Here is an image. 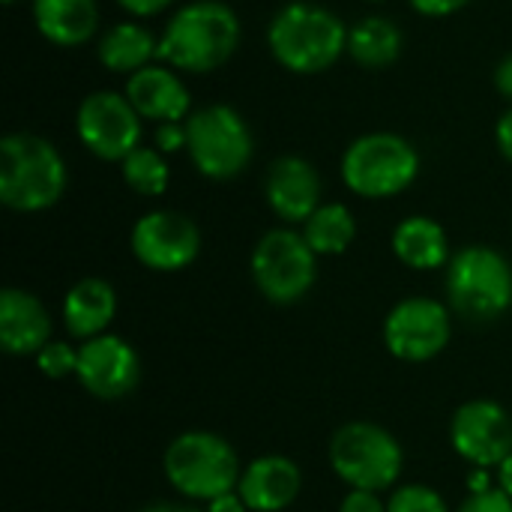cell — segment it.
Masks as SVG:
<instances>
[{
  "label": "cell",
  "instance_id": "17",
  "mask_svg": "<svg viewBox=\"0 0 512 512\" xmlns=\"http://www.w3.org/2000/svg\"><path fill=\"white\" fill-rule=\"evenodd\" d=\"M51 330V312L36 294L24 288L0 291V348L6 354L36 357L51 342Z\"/></svg>",
  "mask_w": 512,
  "mask_h": 512
},
{
  "label": "cell",
  "instance_id": "34",
  "mask_svg": "<svg viewBox=\"0 0 512 512\" xmlns=\"http://www.w3.org/2000/svg\"><path fill=\"white\" fill-rule=\"evenodd\" d=\"M495 90L512 102V54H507L498 66H495Z\"/></svg>",
  "mask_w": 512,
  "mask_h": 512
},
{
  "label": "cell",
  "instance_id": "3",
  "mask_svg": "<svg viewBox=\"0 0 512 512\" xmlns=\"http://www.w3.org/2000/svg\"><path fill=\"white\" fill-rule=\"evenodd\" d=\"M69 183L60 150L36 132H9L0 141V204L15 213L51 210Z\"/></svg>",
  "mask_w": 512,
  "mask_h": 512
},
{
  "label": "cell",
  "instance_id": "18",
  "mask_svg": "<svg viewBox=\"0 0 512 512\" xmlns=\"http://www.w3.org/2000/svg\"><path fill=\"white\" fill-rule=\"evenodd\" d=\"M303 489L300 465L288 456L270 453L258 456L243 468L240 477V498L246 501L249 512H282L288 510Z\"/></svg>",
  "mask_w": 512,
  "mask_h": 512
},
{
  "label": "cell",
  "instance_id": "15",
  "mask_svg": "<svg viewBox=\"0 0 512 512\" xmlns=\"http://www.w3.org/2000/svg\"><path fill=\"white\" fill-rule=\"evenodd\" d=\"M264 201L285 225H303L321 207V174L303 156H279L264 177Z\"/></svg>",
  "mask_w": 512,
  "mask_h": 512
},
{
  "label": "cell",
  "instance_id": "11",
  "mask_svg": "<svg viewBox=\"0 0 512 512\" xmlns=\"http://www.w3.org/2000/svg\"><path fill=\"white\" fill-rule=\"evenodd\" d=\"M384 348L402 363H429L453 339V309L432 297H405L384 318Z\"/></svg>",
  "mask_w": 512,
  "mask_h": 512
},
{
  "label": "cell",
  "instance_id": "38",
  "mask_svg": "<svg viewBox=\"0 0 512 512\" xmlns=\"http://www.w3.org/2000/svg\"><path fill=\"white\" fill-rule=\"evenodd\" d=\"M498 489H504L512 498V453L498 465Z\"/></svg>",
  "mask_w": 512,
  "mask_h": 512
},
{
  "label": "cell",
  "instance_id": "9",
  "mask_svg": "<svg viewBox=\"0 0 512 512\" xmlns=\"http://www.w3.org/2000/svg\"><path fill=\"white\" fill-rule=\"evenodd\" d=\"M252 282L258 294L273 306L300 303L318 282V255L306 243V237L294 228L267 231L249 258Z\"/></svg>",
  "mask_w": 512,
  "mask_h": 512
},
{
  "label": "cell",
  "instance_id": "31",
  "mask_svg": "<svg viewBox=\"0 0 512 512\" xmlns=\"http://www.w3.org/2000/svg\"><path fill=\"white\" fill-rule=\"evenodd\" d=\"M414 12L426 15V18H447L459 9H465L471 0H408Z\"/></svg>",
  "mask_w": 512,
  "mask_h": 512
},
{
  "label": "cell",
  "instance_id": "16",
  "mask_svg": "<svg viewBox=\"0 0 512 512\" xmlns=\"http://www.w3.org/2000/svg\"><path fill=\"white\" fill-rule=\"evenodd\" d=\"M123 93L132 102V108L141 114V120H153L156 126L159 123H183L195 111L183 78L168 63H150L144 69L132 72L126 78Z\"/></svg>",
  "mask_w": 512,
  "mask_h": 512
},
{
  "label": "cell",
  "instance_id": "33",
  "mask_svg": "<svg viewBox=\"0 0 512 512\" xmlns=\"http://www.w3.org/2000/svg\"><path fill=\"white\" fill-rule=\"evenodd\" d=\"M495 144H498V153L512 165V108H507L501 120L495 123Z\"/></svg>",
  "mask_w": 512,
  "mask_h": 512
},
{
  "label": "cell",
  "instance_id": "12",
  "mask_svg": "<svg viewBox=\"0 0 512 512\" xmlns=\"http://www.w3.org/2000/svg\"><path fill=\"white\" fill-rule=\"evenodd\" d=\"M129 249L141 267L177 273L201 255V231L180 210H150L132 225Z\"/></svg>",
  "mask_w": 512,
  "mask_h": 512
},
{
  "label": "cell",
  "instance_id": "32",
  "mask_svg": "<svg viewBox=\"0 0 512 512\" xmlns=\"http://www.w3.org/2000/svg\"><path fill=\"white\" fill-rule=\"evenodd\" d=\"M171 3H177V0H117V6L126 9L132 18H153L159 12H165Z\"/></svg>",
  "mask_w": 512,
  "mask_h": 512
},
{
  "label": "cell",
  "instance_id": "29",
  "mask_svg": "<svg viewBox=\"0 0 512 512\" xmlns=\"http://www.w3.org/2000/svg\"><path fill=\"white\" fill-rule=\"evenodd\" d=\"M339 512H387V501L381 498V492L351 489V492L342 498Z\"/></svg>",
  "mask_w": 512,
  "mask_h": 512
},
{
  "label": "cell",
  "instance_id": "30",
  "mask_svg": "<svg viewBox=\"0 0 512 512\" xmlns=\"http://www.w3.org/2000/svg\"><path fill=\"white\" fill-rule=\"evenodd\" d=\"M156 147L162 153L186 150V120L183 123H159L156 126Z\"/></svg>",
  "mask_w": 512,
  "mask_h": 512
},
{
  "label": "cell",
  "instance_id": "24",
  "mask_svg": "<svg viewBox=\"0 0 512 512\" xmlns=\"http://www.w3.org/2000/svg\"><path fill=\"white\" fill-rule=\"evenodd\" d=\"M306 243L312 246V252L318 258H330V255H342L351 249V243L357 240V219L345 204H321L306 222L303 231Z\"/></svg>",
  "mask_w": 512,
  "mask_h": 512
},
{
  "label": "cell",
  "instance_id": "27",
  "mask_svg": "<svg viewBox=\"0 0 512 512\" xmlns=\"http://www.w3.org/2000/svg\"><path fill=\"white\" fill-rule=\"evenodd\" d=\"M36 366L45 378L60 381L78 372V348L60 339H51L39 354H36Z\"/></svg>",
  "mask_w": 512,
  "mask_h": 512
},
{
  "label": "cell",
  "instance_id": "40",
  "mask_svg": "<svg viewBox=\"0 0 512 512\" xmlns=\"http://www.w3.org/2000/svg\"><path fill=\"white\" fill-rule=\"evenodd\" d=\"M3 3H15V0H3Z\"/></svg>",
  "mask_w": 512,
  "mask_h": 512
},
{
  "label": "cell",
  "instance_id": "6",
  "mask_svg": "<svg viewBox=\"0 0 512 512\" xmlns=\"http://www.w3.org/2000/svg\"><path fill=\"white\" fill-rule=\"evenodd\" d=\"M342 183L366 201L396 198L414 186L420 174L417 147L396 132H366L342 153Z\"/></svg>",
  "mask_w": 512,
  "mask_h": 512
},
{
  "label": "cell",
  "instance_id": "39",
  "mask_svg": "<svg viewBox=\"0 0 512 512\" xmlns=\"http://www.w3.org/2000/svg\"><path fill=\"white\" fill-rule=\"evenodd\" d=\"M366 3H384V0H366Z\"/></svg>",
  "mask_w": 512,
  "mask_h": 512
},
{
  "label": "cell",
  "instance_id": "14",
  "mask_svg": "<svg viewBox=\"0 0 512 512\" xmlns=\"http://www.w3.org/2000/svg\"><path fill=\"white\" fill-rule=\"evenodd\" d=\"M78 384L102 402H117L129 396L141 381L138 351L114 333H102L78 345Z\"/></svg>",
  "mask_w": 512,
  "mask_h": 512
},
{
  "label": "cell",
  "instance_id": "21",
  "mask_svg": "<svg viewBox=\"0 0 512 512\" xmlns=\"http://www.w3.org/2000/svg\"><path fill=\"white\" fill-rule=\"evenodd\" d=\"M393 255L408 267V270H441L450 264V237L441 222L432 216H408L396 225L393 231Z\"/></svg>",
  "mask_w": 512,
  "mask_h": 512
},
{
  "label": "cell",
  "instance_id": "4",
  "mask_svg": "<svg viewBox=\"0 0 512 512\" xmlns=\"http://www.w3.org/2000/svg\"><path fill=\"white\" fill-rule=\"evenodd\" d=\"M243 468L246 465H240L234 444L204 429L177 435L162 456L165 480L192 504H210L228 492H237Z\"/></svg>",
  "mask_w": 512,
  "mask_h": 512
},
{
  "label": "cell",
  "instance_id": "22",
  "mask_svg": "<svg viewBox=\"0 0 512 512\" xmlns=\"http://www.w3.org/2000/svg\"><path fill=\"white\" fill-rule=\"evenodd\" d=\"M96 57L108 72L129 78L159 57V39L138 21H120L96 39Z\"/></svg>",
  "mask_w": 512,
  "mask_h": 512
},
{
  "label": "cell",
  "instance_id": "10",
  "mask_svg": "<svg viewBox=\"0 0 512 512\" xmlns=\"http://www.w3.org/2000/svg\"><path fill=\"white\" fill-rule=\"evenodd\" d=\"M75 135L102 162H123L141 147V114L120 90H93L78 102Z\"/></svg>",
  "mask_w": 512,
  "mask_h": 512
},
{
  "label": "cell",
  "instance_id": "36",
  "mask_svg": "<svg viewBox=\"0 0 512 512\" xmlns=\"http://www.w3.org/2000/svg\"><path fill=\"white\" fill-rule=\"evenodd\" d=\"M489 489H495L492 486V477H489V468H474L468 474V492L471 495H480V492H489Z\"/></svg>",
  "mask_w": 512,
  "mask_h": 512
},
{
  "label": "cell",
  "instance_id": "13",
  "mask_svg": "<svg viewBox=\"0 0 512 512\" xmlns=\"http://www.w3.org/2000/svg\"><path fill=\"white\" fill-rule=\"evenodd\" d=\"M450 444L471 468H495L512 453V417L495 399H471L450 420Z\"/></svg>",
  "mask_w": 512,
  "mask_h": 512
},
{
  "label": "cell",
  "instance_id": "28",
  "mask_svg": "<svg viewBox=\"0 0 512 512\" xmlns=\"http://www.w3.org/2000/svg\"><path fill=\"white\" fill-rule=\"evenodd\" d=\"M456 512H512V498L504 489H489L480 495H468Z\"/></svg>",
  "mask_w": 512,
  "mask_h": 512
},
{
  "label": "cell",
  "instance_id": "35",
  "mask_svg": "<svg viewBox=\"0 0 512 512\" xmlns=\"http://www.w3.org/2000/svg\"><path fill=\"white\" fill-rule=\"evenodd\" d=\"M204 510L207 512H249V507H246V501L240 498V492H228V495H222V498H216V501L204 504Z\"/></svg>",
  "mask_w": 512,
  "mask_h": 512
},
{
  "label": "cell",
  "instance_id": "23",
  "mask_svg": "<svg viewBox=\"0 0 512 512\" xmlns=\"http://www.w3.org/2000/svg\"><path fill=\"white\" fill-rule=\"evenodd\" d=\"M405 33L387 15H369L348 27V57L363 69H387L402 57Z\"/></svg>",
  "mask_w": 512,
  "mask_h": 512
},
{
  "label": "cell",
  "instance_id": "37",
  "mask_svg": "<svg viewBox=\"0 0 512 512\" xmlns=\"http://www.w3.org/2000/svg\"><path fill=\"white\" fill-rule=\"evenodd\" d=\"M141 512H207L204 507H195V504H177V501H156L150 507H144Z\"/></svg>",
  "mask_w": 512,
  "mask_h": 512
},
{
  "label": "cell",
  "instance_id": "26",
  "mask_svg": "<svg viewBox=\"0 0 512 512\" xmlns=\"http://www.w3.org/2000/svg\"><path fill=\"white\" fill-rule=\"evenodd\" d=\"M387 512H453L444 495L426 483H402L390 492Z\"/></svg>",
  "mask_w": 512,
  "mask_h": 512
},
{
  "label": "cell",
  "instance_id": "5",
  "mask_svg": "<svg viewBox=\"0 0 512 512\" xmlns=\"http://www.w3.org/2000/svg\"><path fill=\"white\" fill-rule=\"evenodd\" d=\"M447 306L468 324H492L512 309V264L495 246H462L447 264Z\"/></svg>",
  "mask_w": 512,
  "mask_h": 512
},
{
  "label": "cell",
  "instance_id": "8",
  "mask_svg": "<svg viewBox=\"0 0 512 512\" xmlns=\"http://www.w3.org/2000/svg\"><path fill=\"white\" fill-rule=\"evenodd\" d=\"M186 153L201 177L225 183L249 168L255 138L237 108L216 102L195 108L186 117Z\"/></svg>",
  "mask_w": 512,
  "mask_h": 512
},
{
  "label": "cell",
  "instance_id": "7",
  "mask_svg": "<svg viewBox=\"0 0 512 512\" xmlns=\"http://www.w3.org/2000/svg\"><path fill=\"white\" fill-rule=\"evenodd\" d=\"M327 459L348 489L366 492H393L405 468V450L396 435L369 420L339 426L330 438Z\"/></svg>",
  "mask_w": 512,
  "mask_h": 512
},
{
  "label": "cell",
  "instance_id": "1",
  "mask_svg": "<svg viewBox=\"0 0 512 512\" xmlns=\"http://www.w3.org/2000/svg\"><path fill=\"white\" fill-rule=\"evenodd\" d=\"M240 36V18L228 3L192 0L168 18L159 36V60L177 72L207 75L234 57Z\"/></svg>",
  "mask_w": 512,
  "mask_h": 512
},
{
  "label": "cell",
  "instance_id": "20",
  "mask_svg": "<svg viewBox=\"0 0 512 512\" xmlns=\"http://www.w3.org/2000/svg\"><path fill=\"white\" fill-rule=\"evenodd\" d=\"M33 24L57 48L87 45L99 30L96 0H33Z\"/></svg>",
  "mask_w": 512,
  "mask_h": 512
},
{
  "label": "cell",
  "instance_id": "25",
  "mask_svg": "<svg viewBox=\"0 0 512 512\" xmlns=\"http://www.w3.org/2000/svg\"><path fill=\"white\" fill-rule=\"evenodd\" d=\"M123 183L144 198H159L168 183H171V168L168 159L159 147H135L123 162H120Z\"/></svg>",
  "mask_w": 512,
  "mask_h": 512
},
{
  "label": "cell",
  "instance_id": "2",
  "mask_svg": "<svg viewBox=\"0 0 512 512\" xmlns=\"http://www.w3.org/2000/svg\"><path fill=\"white\" fill-rule=\"evenodd\" d=\"M273 60L294 75H321L348 54V24L327 6L285 3L267 27Z\"/></svg>",
  "mask_w": 512,
  "mask_h": 512
},
{
  "label": "cell",
  "instance_id": "19",
  "mask_svg": "<svg viewBox=\"0 0 512 512\" xmlns=\"http://www.w3.org/2000/svg\"><path fill=\"white\" fill-rule=\"evenodd\" d=\"M117 318V291L99 276L78 279L63 297V327L72 339L87 342L108 333Z\"/></svg>",
  "mask_w": 512,
  "mask_h": 512
}]
</instances>
